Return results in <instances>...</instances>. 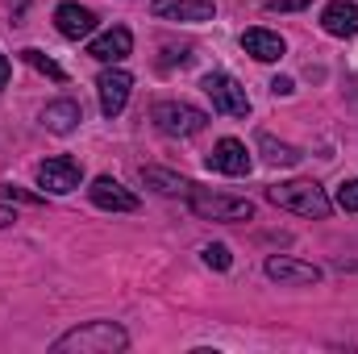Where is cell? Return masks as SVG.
Masks as SVG:
<instances>
[{"label":"cell","mask_w":358,"mask_h":354,"mask_svg":"<svg viewBox=\"0 0 358 354\" xmlns=\"http://www.w3.org/2000/svg\"><path fill=\"white\" fill-rule=\"evenodd\" d=\"M271 92H275V96H292V92H296V84H292L287 76H275V80H271Z\"/></svg>","instance_id":"cell-24"},{"label":"cell","mask_w":358,"mask_h":354,"mask_svg":"<svg viewBox=\"0 0 358 354\" xmlns=\"http://www.w3.org/2000/svg\"><path fill=\"white\" fill-rule=\"evenodd\" d=\"M129 50H134V34H129L125 25L104 29L100 38H92V46H88V55L96 59V63H121Z\"/></svg>","instance_id":"cell-11"},{"label":"cell","mask_w":358,"mask_h":354,"mask_svg":"<svg viewBox=\"0 0 358 354\" xmlns=\"http://www.w3.org/2000/svg\"><path fill=\"white\" fill-rule=\"evenodd\" d=\"M80 121H84V108H80L76 100H50V104L42 108V125H46L50 134H71Z\"/></svg>","instance_id":"cell-16"},{"label":"cell","mask_w":358,"mask_h":354,"mask_svg":"<svg viewBox=\"0 0 358 354\" xmlns=\"http://www.w3.org/2000/svg\"><path fill=\"white\" fill-rule=\"evenodd\" d=\"M80 179H84V167H80V159H71V155H55V159H46V163L38 167V183H42L46 192H55V196L76 192Z\"/></svg>","instance_id":"cell-6"},{"label":"cell","mask_w":358,"mask_h":354,"mask_svg":"<svg viewBox=\"0 0 358 354\" xmlns=\"http://www.w3.org/2000/svg\"><path fill=\"white\" fill-rule=\"evenodd\" d=\"M150 121L171 138H192V134H200L208 125V113L196 108V104H183V100H159L150 108Z\"/></svg>","instance_id":"cell-4"},{"label":"cell","mask_w":358,"mask_h":354,"mask_svg":"<svg viewBox=\"0 0 358 354\" xmlns=\"http://www.w3.org/2000/svg\"><path fill=\"white\" fill-rule=\"evenodd\" d=\"M242 50H246L250 59H259V63H275V59H283L287 42H283L279 34H271V29H246V34H242Z\"/></svg>","instance_id":"cell-15"},{"label":"cell","mask_w":358,"mask_h":354,"mask_svg":"<svg viewBox=\"0 0 358 354\" xmlns=\"http://www.w3.org/2000/svg\"><path fill=\"white\" fill-rule=\"evenodd\" d=\"M8 76H13V67H8V59L0 55V92H4V84H8Z\"/></svg>","instance_id":"cell-25"},{"label":"cell","mask_w":358,"mask_h":354,"mask_svg":"<svg viewBox=\"0 0 358 354\" xmlns=\"http://www.w3.org/2000/svg\"><path fill=\"white\" fill-rule=\"evenodd\" d=\"M208 167L221 171V176H246L250 171V150L238 142V138H221L208 155Z\"/></svg>","instance_id":"cell-10"},{"label":"cell","mask_w":358,"mask_h":354,"mask_svg":"<svg viewBox=\"0 0 358 354\" xmlns=\"http://www.w3.org/2000/svg\"><path fill=\"white\" fill-rule=\"evenodd\" d=\"M338 204H342L346 213H358V179H346V183L338 187Z\"/></svg>","instance_id":"cell-21"},{"label":"cell","mask_w":358,"mask_h":354,"mask_svg":"<svg viewBox=\"0 0 358 354\" xmlns=\"http://www.w3.org/2000/svg\"><path fill=\"white\" fill-rule=\"evenodd\" d=\"M150 13L159 21H213V0H155Z\"/></svg>","instance_id":"cell-12"},{"label":"cell","mask_w":358,"mask_h":354,"mask_svg":"<svg viewBox=\"0 0 358 354\" xmlns=\"http://www.w3.org/2000/svg\"><path fill=\"white\" fill-rule=\"evenodd\" d=\"M313 0H267V13H300V8H308Z\"/></svg>","instance_id":"cell-22"},{"label":"cell","mask_w":358,"mask_h":354,"mask_svg":"<svg viewBox=\"0 0 358 354\" xmlns=\"http://www.w3.org/2000/svg\"><path fill=\"white\" fill-rule=\"evenodd\" d=\"M129 346V334L117 321H84L71 334L55 338V354H117Z\"/></svg>","instance_id":"cell-1"},{"label":"cell","mask_w":358,"mask_h":354,"mask_svg":"<svg viewBox=\"0 0 358 354\" xmlns=\"http://www.w3.org/2000/svg\"><path fill=\"white\" fill-rule=\"evenodd\" d=\"M204 92H208L213 108L225 113V117H246V113H250L246 88H242L234 76H225V71H208V76H204Z\"/></svg>","instance_id":"cell-5"},{"label":"cell","mask_w":358,"mask_h":354,"mask_svg":"<svg viewBox=\"0 0 358 354\" xmlns=\"http://www.w3.org/2000/svg\"><path fill=\"white\" fill-rule=\"evenodd\" d=\"M321 25L334 38H355L358 34V4L355 0H329L325 13H321Z\"/></svg>","instance_id":"cell-14"},{"label":"cell","mask_w":358,"mask_h":354,"mask_svg":"<svg viewBox=\"0 0 358 354\" xmlns=\"http://www.w3.org/2000/svg\"><path fill=\"white\" fill-rule=\"evenodd\" d=\"M142 183H150L155 192H163V196H187L196 183L192 179L176 176V171H167V167H142Z\"/></svg>","instance_id":"cell-17"},{"label":"cell","mask_w":358,"mask_h":354,"mask_svg":"<svg viewBox=\"0 0 358 354\" xmlns=\"http://www.w3.org/2000/svg\"><path fill=\"white\" fill-rule=\"evenodd\" d=\"M13 221H17V213H13V208H4V204H0V229H4V225H13Z\"/></svg>","instance_id":"cell-26"},{"label":"cell","mask_w":358,"mask_h":354,"mask_svg":"<svg viewBox=\"0 0 358 354\" xmlns=\"http://www.w3.org/2000/svg\"><path fill=\"white\" fill-rule=\"evenodd\" d=\"M259 146L267 150V163H275V167H296V163L304 159L296 146H287V142H275L271 134H259Z\"/></svg>","instance_id":"cell-18"},{"label":"cell","mask_w":358,"mask_h":354,"mask_svg":"<svg viewBox=\"0 0 358 354\" xmlns=\"http://www.w3.org/2000/svg\"><path fill=\"white\" fill-rule=\"evenodd\" d=\"M267 275L275 279V283H296V288H304V283H321V267L300 263V259H292V255H271L267 259Z\"/></svg>","instance_id":"cell-9"},{"label":"cell","mask_w":358,"mask_h":354,"mask_svg":"<svg viewBox=\"0 0 358 354\" xmlns=\"http://www.w3.org/2000/svg\"><path fill=\"white\" fill-rule=\"evenodd\" d=\"M96 92H100V113H104V117H117V113L129 104L134 76H129V71H121V67H113V71H100Z\"/></svg>","instance_id":"cell-7"},{"label":"cell","mask_w":358,"mask_h":354,"mask_svg":"<svg viewBox=\"0 0 358 354\" xmlns=\"http://www.w3.org/2000/svg\"><path fill=\"white\" fill-rule=\"evenodd\" d=\"M92 204L96 208H108V213H138V196L125 187V183H117L113 176H96L88 187Z\"/></svg>","instance_id":"cell-8"},{"label":"cell","mask_w":358,"mask_h":354,"mask_svg":"<svg viewBox=\"0 0 358 354\" xmlns=\"http://www.w3.org/2000/svg\"><path fill=\"white\" fill-rule=\"evenodd\" d=\"M0 196H13V200H25V204H38L42 196H34V192H21V187H4L0 183Z\"/></svg>","instance_id":"cell-23"},{"label":"cell","mask_w":358,"mask_h":354,"mask_svg":"<svg viewBox=\"0 0 358 354\" xmlns=\"http://www.w3.org/2000/svg\"><path fill=\"white\" fill-rule=\"evenodd\" d=\"M200 259L213 267V271H229V263H234V259H229V246H204Z\"/></svg>","instance_id":"cell-20"},{"label":"cell","mask_w":358,"mask_h":354,"mask_svg":"<svg viewBox=\"0 0 358 354\" xmlns=\"http://www.w3.org/2000/svg\"><path fill=\"white\" fill-rule=\"evenodd\" d=\"M187 204L196 217L204 221H250L255 217V204L242 200V196H221V192H208V187H192L187 192Z\"/></svg>","instance_id":"cell-3"},{"label":"cell","mask_w":358,"mask_h":354,"mask_svg":"<svg viewBox=\"0 0 358 354\" xmlns=\"http://www.w3.org/2000/svg\"><path fill=\"white\" fill-rule=\"evenodd\" d=\"M267 200L271 204H279V208H287V213H296V217H329V196H325V187H317L313 179H292V183H275L267 187Z\"/></svg>","instance_id":"cell-2"},{"label":"cell","mask_w":358,"mask_h":354,"mask_svg":"<svg viewBox=\"0 0 358 354\" xmlns=\"http://www.w3.org/2000/svg\"><path fill=\"white\" fill-rule=\"evenodd\" d=\"M55 29L63 34V38H71V42H80V38H88L92 29H96V13L84 8V4H59L55 8Z\"/></svg>","instance_id":"cell-13"},{"label":"cell","mask_w":358,"mask_h":354,"mask_svg":"<svg viewBox=\"0 0 358 354\" xmlns=\"http://www.w3.org/2000/svg\"><path fill=\"white\" fill-rule=\"evenodd\" d=\"M21 59H25V63H29L34 71H42V76H50V80H59V84L67 80V71H63V67H59V63H55L50 55H42V50H34V46H29V50H21Z\"/></svg>","instance_id":"cell-19"}]
</instances>
